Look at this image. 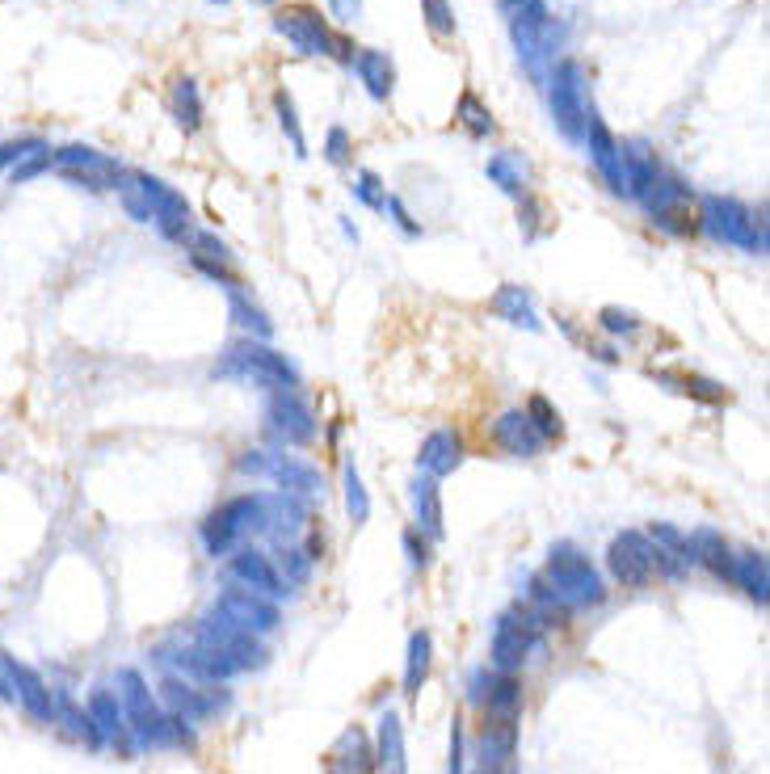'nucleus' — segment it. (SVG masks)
Listing matches in <instances>:
<instances>
[{"instance_id":"1","label":"nucleus","mask_w":770,"mask_h":774,"mask_svg":"<svg viewBox=\"0 0 770 774\" xmlns=\"http://www.w3.org/2000/svg\"><path fill=\"white\" fill-rule=\"evenodd\" d=\"M118 699H123L127 728H131L140 749H194L198 745L190 720L161 707V699L152 695V686L140 669H118Z\"/></svg>"},{"instance_id":"2","label":"nucleus","mask_w":770,"mask_h":774,"mask_svg":"<svg viewBox=\"0 0 770 774\" xmlns=\"http://www.w3.org/2000/svg\"><path fill=\"white\" fill-rule=\"evenodd\" d=\"M700 215V232H707L716 245H733L741 253L767 257V203L745 207L736 198H720V194H703L695 203Z\"/></svg>"},{"instance_id":"3","label":"nucleus","mask_w":770,"mask_h":774,"mask_svg":"<svg viewBox=\"0 0 770 774\" xmlns=\"http://www.w3.org/2000/svg\"><path fill=\"white\" fill-rule=\"evenodd\" d=\"M543 585L556 594L564 610H590L606 602V581L594 568V560L577 547V543H552L548 560H543Z\"/></svg>"},{"instance_id":"4","label":"nucleus","mask_w":770,"mask_h":774,"mask_svg":"<svg viewBox=\"0 0 770 774\" xmlns=\"http://www.w3.org/2000/svg\"><path fill=\"white\" fill-rule=\"evenodd\" d=\"M266 530H270V496L241 493L207 514V523H203V547H207L210 560H219V556H232L236 547H245V539L266 534Z\"/></svg>"},{"instance_id":"5","label":"nucleus","mask_w":770,"mask_h":774,"mask_svg":"<svg viewBox=\"0 0 770 774\" xmlns=\"http://www.w3.org/2000/svg\"><path fill=\"white\" fill-rule=\"evenodd\" d=\"M270 26H274V35H282L291 47H295V55H308V60H337V64H350L354 60V47L350 38H342L333 26H329V17L312 9V4H286L279 9L274 17H270Z\"/></svg>"},{"instance_id":"6","label":"nucleus","mask_w":770,"mask_h":774,"mask_svg":"<svg viewBox=\"0 0 770 774\" xmlns=\"http://www.w3.org/2000/svg\"><path fill=\"white\" fill-rule=\"evenodd\" d=\"M215 379H241V384H257V387H299V371L295 362L279 353L274 346L245 337V341H232L223 358L215 362L210 371Z\"/></svg>"},{"instance_id":"7","label":"nucleus","mask_w":770,"mask_h":774,"mask_svg":"<svg viewBox=\"0 0 770 774\" xmlns=\"http://www.w3.org/2000/svg\"><path fill=\"white\" fill-rule=\"evenodd\" d=\"M548 106H552V122L568 143H586V127H590V85H586V68L581 60H556L548 72Z\"/></svg>"},{"instance_id":"8","label":"nucleus","mask_w":770,"mask_h":774,"mask_svg":"<svg viewBox=\"0 0 770 774\" xmlns=\"http://www.w3.org/2000/svg\"><path fill=\"white\" fill-rule=\"evenodd\" d=\"M695 190L682 181V177L673 173H657V181L640 194V207L644 215L653 219V228H662L669 236H691V232H700V215H695Z\"/></svg>"},{"instance_id":"9","label":"nucleus","mask_w":770,"mask_h":774,"mask_svg":"<svg viewBox=\"0 0 770 774\" xmlns=\"http://www.w3.org/2000/svg\"><path fill=\"white\" fill-rule=\"evenodd\" d=\"M194 640H198V644H207V648H215V653H223V657L241 669V673H253V669L270 666V648L261 644V635L241 628V623H232V619H228V615H219V610H210V615L198 619Z\"/></svg>"},{"instance_id":"10","label":"nucleus","mask_w":770,"mask_h":774,"mask_svg":"<svg viewBox=\"0 0 770 774\" xmlns=\"http://www.w3.org/2000/svg\"><path fill=\"white\" fill-rule=\"evenodd\" d=\"M161 704L169 707L174 715L190 720V724H203L215 720L232 707V691L228 686H210V682H190L181 673H165L161 678Z\"/></svg>"},{"instance_id":"11","label":"nucleus","mask_w":770,"mask_h":774,"mask_svg":"<svg viewBox=\"0 0 770 774\" xmlns=\"http://www.w3.org/2000/svg\"><path fill=\"white\" fill-rule=\"evenodd\" d=\"M266 429L282 447H308L316 442V413L299 387H274L266 400Z\"/></svg>"},{"instance_id":"12","label":"nucleus","mask_w":770,"mask_h":774,"mask_svg":"<svg viewBox=\"0 0 770 774\" xmlns=\"http://www.w3.org/2000/svg\"><path fill=\"white\" fill-rule=\"evenodd\" d=\"M136 181H140L143 198H147V207H152V228H156L165 241L185 245V236L194 232V211H190L185 194H177L169 181H161V177H152V173H136Z\"/></svg>"},{"instance_id":"13","label":"nucleus","mask_w":770,"mask_h":774,"mask_svg":"<svg viewBox=\"0 0 770 774\" xmlns=\"http://www.w3.org/2000/svg\"><path fill=\"white\" fill-rule=\"evenodd\" d=\"M653 539L644 534V530H624V534H615L611 539V547H606V568H611V577L624 585V590H644L653 577H657V568H653Z\"/></svg>"},{"instance_id":"14","label":"nucleus","mask_w":770,"mask_h":774,"mask_svg":"<svg viewBox=\"0 0 770 774\" xmlns=\"http://www.w3.org/2000/svg\"><path fill=\"white\" fill-rule=\"evenodd\" d=\"M228 572H232L236 585H245V590L261 594V598H270V602L291 598V585L282 581L274 556H266V552H257V547H236V552L228 556Z\"/></svg>"},{"instance_id":"15","label":"nucleus","mask_w":770,"mask_h":774,"mask_svg":"<svg viewBox=\"0 0 770 774\" xmlns=\"http://www.w3.org/2000/svg\"><path fill=\"white\" fill-rule=\"evenodd\" d=\"M215 610L228 615L232 623H241V628H248V632H257V635L279 632V623H282L279 602L261 598V594H253V590H245V585H228V590L215 598Z\"/></svg>"},{"instance_id":"16","label":"nucleus","mask_w":770,"mask_h":774,"mask_svg":"<svg viewBox=\"0 0 770 774\" xmlns=\"http://www.w3.org/2000/svg\"><path fill=\"white\" fill-rule=\"evenodd\" d=\"M586 147H590V160H594L598 177L611 185V194L628 198V173H624V152L619 140L606 131V122L598 118V109L590 114V127H586Z\"/></svg>"},{"instance_id":"17","label":"nucleus","mask_w":770,"mask_h":774,"mask_svg":"<svg viewBox=\"0 0 770 774\" xmlns=\"http://www.w3.org/2000/svg\"><path fill=\"white\" fill-rule=\"evenodd\" d=\"M51 165L55 173H89L105 181V190H114V181L127 173L110 152L102 147H89V143H64V147H51Z\"/></svg>"},{"instance_id":"18","label":"nucleus","mask_w":770,"mask_h":774,"mask_svg":"<svg viewBox=\"0 0 770 774\" xmlns=\"http://www.w3.org/2000/svg\"><path fill=\"white\" fill-rule=\"evenodd\" d=\"M85 711H89V720H93V728H98L102 745L131 749V728H127V711H123V699H118V691H110V686H98V691L89 695Z\"/></svg>"},{"instance_id":"19","label":"nucleus","mask_w":770,"mask_h":774,"mask_svg":"<svg viewBox=\"0 0 770 774\" xmlns=\"http://www.w3.org/2000/svg\"><path fill=\"white\" fill-rule=\"evenodd\" d=\"M686 564L691 568H707L716 581L733 585V547L724 543V534L711 527H700L695 534H686Z\"/></svg>"},{"instance_id":"20","label":"nucleus","mask_w":770,"mask_h":774,"mask_svg":"<svg viewBox=\"0 0 770 774\" xmlns=\"http://www.w3.org/2000/svg\"><path fill=\"white\" fill-rule=\"evenodd\" d=\"M505 22H510V35H514V47H518V60L523 68L530 64V51H535V35L543 30V22L552 17L543 0H497Z\"/></svg>"},{"instance_id":"21","label":"nucleus","mask_w":770,"mask_h":774,"mask_svg":"<svg viewBox=\"0 0 770 774\" xmlns=\"http://www.w3.org/2000/svg\"><path fill=\"white\" fill-rule=\"evenodd\" d=\"M492 442H497V451H505V455L514 459H535L548 442L535 434V425L526 422L523 409H505L497 422H492Z\"/></svg>"},{"instance_id":"22","label":"nucleus","mask_w":770,"mask_h":774,"mask_svg":"<svg viewBox=\"0 0 770 774\" xmlns=\"http://www.w3.org/2000/svg\"><path fill=\"white\" fill-rule=\"evenodd\" d=\"M459 463H463V438H459L455 429H434V434H425L418 447V472L421 476H434V480H442V476H451Z\"/></svg>"},{"instance_id":"23","label":"nucleus","mask_w":770,"mask_h":774,"mask_svg":"<svg viewBox=\"0 0 770 774\" xmlns=\"http://www.w3.org/2000/svg\"><path fill=\"white\" fill-rule=\"evenodd\" d=\"M375 771L380 774H409V740H405V724L396 711H384L375 724Z\"/></svg>"},{"instance_id":"24","label":"nucleus","mask_w":770,"mask_h":774,"mask_svg":"<svg viewBox=\"0 0 770 774\" xmlns=\"http://www.w3.org/2000/svg\"><path fill=\"white\" fill-rule=\"evenodd\" d=\"M4 666H9V682H13V691H17V704L26 707L38 724H55V691H51L30 666H17V661H9V657H4Z\"/></svg>"},{"instance_id":"25","label":"nucleus","mask_w":770,"mask_h":774,"mask_svg":"<svg viewBox=\"0 0 770 774\" xmlns=\"http://www.w3.org/2000/svg\"><path fill=\"white\" fill-rule=\"evenodd\" d=\"M413 523L429 543H442L447 534V514H442V489L434 476H421L413 480Z\"/></svg>"},{"instance_id":"26","label":"nucleus","mask_w":770,"mask_h":774,"mask_svg":"<svg viewBox=\"0 0 770 774\" xmlns=\"http://www.w3.org/2000/svg\"><path fill=\"white\" fill-rule=\"evenodd\" d=\"M350 68L358 72L362 89H367L375 102H387V98H392V89H396V64H392L387 51H380V47H358Z\"/></svg>"},{"instance_id":"27","label":"nucleus","mask_w":770,"mask_h":774,"mask_svg":"<svg viewBox=\"0 0 770 774\" xmlns=\"http://www.w3.org/2000/svg\"><path fill=\"white\" fill-rule=\"evenodd\" d=\"M375 771V749H371V737L354 724L346 728L337 745L329 749V774H371Z\"/></svg>"},{"instance_id":"28","label":"nucleus","mask_w":770,"mask_h":774,"mask_svg":"<svg viewBox=\"0 0 770 774\" xmlns=\"http://www.w3.org/2000/svg\"><path fill=\"white\" fill-rule=\"evenodd\" d=\"M266 476L279 485V493L304 496V501L320 493V472H316L312 463H304L299 455H274L270 451V472Z\"/></svg>"},{"instance_id":"29","label":"nucleus","mask_w":770,"mask_h":774,"mask_svg":"<svg viewBox=\"0 0 770 774\" xmlns=\"http://www.w3.org/2000/svg\"><path fill=\"white\" fill-rule=\"evenodd\" d=\"M489 308L505 320V324H514V328H526V333H539V328H543V320H539V312H535L530 291L518 286V282H501Z\"/></svg>"},{"instance_id":"30","label":"nucleus","mask_w":770,"mask_h":774,"mask_svg":"<svg viewBox=\"0 0 770 774\" xmlns=\"http://www.w3.org/2000/svg\"><path fill=\"white\" fill-rule=\"evenodd\" d=\"M169 114H174V122L185 136L203 131L207 106H203V89H198L194 76H174V85H169Z\"/></svg>"},{"instance_id":"31","label":"nucleus","mask_w":770,"mask_h":774,"mask_svg":"<svg viewBox=\"0 0 770 774\" xmlns=\"http://www.w3.org/2000/svg\"><path fill=\"white\" fill-rule=\"evenodd\" d=\"M485 173H489L492 185H497L501 194H510V198L530 194V160H526L523 152H492Z\"/></svg>"},{"instance_id":"32","label":"nucleus","mask_w":770,"mask_h":774,"mask_svg":"<svg viewBox=\"0 0 770 774\" xmlns=\"http://www.w3.org/2000/svg\"><path fill=\"white\" fill-rule=\"evenodd\" d=\"M733 585L749 602L767 606V598H770L767 556H762V552H733Z\"/></svg>"},{"instance_id":"33","label":"nucleus","mask_w":770,"mask_h":774,"mask_svg":"<svg viewBox=\"0 0 770 774\" xmlns=\"http://www.w3.org/2000/svg\"><path fill=\"white\" fill-rule=\"evenodd\" d=\"M429 666H434V635L418 628L409 635V653H405V699L413 704L421 695V686L429 682Z\"/></svg>"},{"instance_id":"34","label":"nucleus","mask_w":770,"mask_h":774,"mask_svg":"<svg viewBox=\"0 0 770 774\" xmlns=\"http://www.w3.org/2000/svg\"><path fill=\"white\" fill-rule=\"evenodd\" d=\"M228 312H232V320L245 328L248 337H257V341H270V337H274V320L266 317L261 304H253L245 282H241V286H228Z\"/></svg>"},{"instance_id":"35","label":"nucleus","mask_w":770,"mask_h":774,"mask_svg":"<svg viewBox=\"0 0 770 774\" xmlns=\"http://www.w3.org/2000/svg\"><path fill=\"white\" fill-rule=\"evenodd\" d=\"M653 379H657L662 387H669V391H678V396L700 400V404H724V400H729L724 384L703 379V375H686V371H653Z\"/></svg>"},{"instance_id":"36","label":"nucleus","mask_w":770,"mask_h":774,"mask_svg":"<svg viewBox=\"0 0 770 774\" xmlns=\"http://www.w3.org/2000/svg\"><path fill=\"white\" fill-rule=\"evenodd\" d=\"M455 122L472 136V140H489L497 136V118H492V109L472 93V89H463L455 102Z\"/></svg>"},{"instance_id":"37","label":"nucleus","mask_w":770,"mask_h":774,"mask_svg":"<svg viewBox=\"0 0 770 774\" xmlns=\"http://www.w3.org/2000/svg\"><path fill=\"white\" fill-rule=\"evenodd\" d=\"M342 496H346V514H350L354 527H362L371 518V493L362 485V472L354 467V459L342 463Z\"/></svg>"},{"instance_id":"38","label":"nucleus","mask_w":770,"mask_h":774,"mask_svg":"<svg viewBox=\"0 0 770 774\" xmlns=\"http://www.w3.org/2000/svg\"><path fill=\"white\" fill-rule=\"evenodd\" d=\"M485 711H492V715H518L523 711V682H518V673H492Z\"/></svg>"},{"instance_id":"39","label":"nucleus","mask_w":770,"mask_h":774,"mask_svg":"<svg viewBox=\"0 0 770 774\" xmlns=\"http://www.w3.org/2000/svg\"><path fill=\"white\" fill-rule=\"evenodd\" d=\"M523 413H526V422L535 425V434H539L543 442H556V438H564V417H561V409H556V404H552L548 396H539V391H535V396L526 400Z\"/></svg>"},{"instance_id":"40","label":"nucleus","mask_w":770,"mask_h":774,"mask_svg":"<svg viewBox=\"0 0 770 774\" xmlns=\"http://www.w3.org/2000/svg\"><path fill=\"white\" fill-rule=\"evenodd\" d=\"M274 114H279L282 136H286L291 147H295V160H308V136H304V127H299V109H295V102H291L286 89L274 93Z\"/></svg>"},{"instance_id":"41","label":"nucleus","mask_w":770,"mask_h":774,"mask_svg":"<svg viewBox=\"0 0 770 774\" xmlns=\"http://www.w3.org/2000/svg\"><path fill=\"white\" fill-rule=\"evenodd\" d=\"M421 22H425V30L434 38H455V9H451V0H421Z\"/></svg>"},{"instance_id":"42","label":"nucleus","mask_w":770,"mask_h":774,"mask_svg":"<svg viewBox=\"0 0 770 774\" xmlns=\"http://www.w3.org/2000/svg\"><path fill=\"white\" fill-rule=\"evenodd\" d=\"M354 198L362 203V207H371L375 215H384V207H387V185H384V177L375 173V169H358V177H354Z\"/></svg>"},{"instance_id":"43","label":"nucleus","mask_w":770,"mask_h":774,"mask_svg":"<svg viewBox=\"0 0 770 774\" xmlns=\"http://www.w3.org/2000/svg\"><path fill=\"white\" fill-rule=\"evenodd\" d=\"M279 572H282V581L286 585H304L308 581V572H312V560H308V552L304 547H295V543H279Z\"/></svg>"},{"instance_id":"44","label":"nucleus","mask_w":770,"mask_h":774,"mask_svg":"<svg viewBox=\"0 0 770 774\" xmlns=\"http://www.w3.org/2000/svg\"><path fill=\"white\" fill-rule=\"evenodd\" d=\"M598 328H602V333H611V337H636V333L644 328V320L636 317L631 308H619V304H606V308L598 312Z\"/></svg>"},{"instance_id":"45","label":"nucleus","mask_w":770,"mask_h":774,"mask_svg":"<svg viewBox=\"0 0 770 774\" xmlns=\"http://www.w3.org/2000/svg\"><path fill=\"white\" fill-rule=\"evenodd\" d=\"M42 147H51V143L42 140V136H22V140H4L0 143V173L4 169H13L17 160H26V156H35Z\"/></svg>"},{"instance_id":"46","label":"nucleus","mask_w":770,"mask_h":774,"mask_svg":"<svg viewBox=\"0 0 770 774\" xmlns=\"http://www.w3.org/2000/svg\"><path fill=\"white\" fill-rule=\"evenodd\" d=\"M324 160H329L333 169H346L354 160V140L346 127H329V136H324Z\"/></svg>"},{"instance_id":"47","label":"nucleus","mask_w":770,"mask_h":774,"mask_svg":"<svg viewBox=\"0 0 770 774\" xmlns=\"http://www.w3.org/2000/svg\"><path fill=\"white\" fill-rule=\"evenodd\" d=\"M185 248H190V257H210V261H228L232 266V248L223 245L215 232H190Z\"/></svg>"},{"instance_id":"48","label":"nucleus","mask_w":770,"mask_h":774,"mask_svg":"<svg viewBox=\"0 0 770 774\" xmlns=\"http://www.w3.org/2000/svg\"><path fill=\"white\" fill-rule=\"evenodd\" d=\"M55 165H51V147H42V152H35V156H26V160H17L13 169H9V181L13 185H26V181H35V177L51 173Z\"/></svg>"},{"instance_id":"49","label":"nucleus","mask_w":770,"mask_h":774,"mask_svg":"<svg viewBox=\"0 0 770 774\" xmlns=\"http://www.w3.org/2000/svg\"><path fill=\"white\" fill-rule=\"evenodd\" d=\"M518 228H523L526 241H535V236L548 232V223H543V203H539V198H530V194L518 198Z\"/></svg>"},{"instance_id":"50","label":"nucleus","mask_w":770,"mask_h":774,"mask_svg":"<svg viewBox=\"0 0 770 774\" xmlns=\"http://www.w3.org/2000/svg\"><path fill=\"white\" fill-rule=\"evenodd\" d=\"M429 552H434V547H429V539H425L418 527L405 530V556H409V564H413V568H429V560H434Z\"/></svg>"},{"instance_id":"51","label":"nucleus","mask_w":770,"mask_h":774,"mask_svg":"<svg viewBox=\"0 0 770 774\" xmlns=\"http://www.w3.org/2000/svg\"><path fill=\"white\" fill-rule=\"evenodd\" d=\"M384 215H392V223L405 232V236H421V223L409 215V207L400 203V194H387V207H384Z\"/></svg>"},{"instance_id":"52","label":"nucleus","mask_w":770,"mask_h":774,"mask_svg":"<svg viewBox=\"0 0 770 774\" xmlns=\"http://www.w3.org/2000/svg\"><path fill=\"white\" fill-rule=\"evenodd\" d=\"M467 771V737H463V720H451V766L447 774H463Z\"/></svg>"},{"instance_id":"53","label":"nucleus","mask_w":770,"mask_h":774,"mask_svg":"<svg viewBox=\"0 0 770 774\" xmlns=\"http://www.w3.org/2000/svg\"><path fill=\"white\" fill-rule=\"evenodd\" d=\"M492 673H497V669H489V666L472 669V682H467V686H472V704L476 707H485V699H489Z\"/></svg>"},{"instance_id":"54","label":"nucleus","mask_w":770,"mask_h":774,"mask_svg":"<svg viewBox=\"0 0 770 774\" xmlns=\"http://www.w3.org/2000/svg\"><path fill=\"white\" fill-rule=\"evenodd\" d=\"M236 467H241L245 476H266V472H270V451H245V455L236 459Z\"/></svg>"},{"instance_id":"55","label":"nucleus","mask_w":770,"mask_h":774,"mask_svg":"<svg viewBox=\"0 0 770 774\" xmlns=\"http://www.w3.org/2000/svg\"><path fill=\"white\" fill-rule=\"evenodd\" d=\"M324 4H329V13H333L342 26H350V22L362 17V0H324Z\"/></svg>"},{"instance_id":"56","label":"nucleus","mask_w":770,"mask_h":774,"mask_svg":"<svg viewBox=\"0 0 770 774\" xmlns=\"http://www.w3.org/2000/svg\"><path fill=\"white\" fill-rule=\"evenodd\" d=\"M342 232H346V236H350V241H354V245H358V228H354V223H350V219H342Z\"/></svg>"},{"instance_id":"57","label":"nucleus","mask_w":770,"mask_h":774,"mask_svg":"<svg viewBox=\"0 0 770 774\" xmlns=\"http://www.w3.org/2000/svg\"><path fill=\"white\" fill-rule=\"evenodd\" d=\"M248 4H257V9H274L279 0H248Z\"/></svg>"},{"instance_id":"58","label":"nucleus","mask_w":770,"mask_h":774,"mask_svg":"<svg viewBox=\"0 0 770 774\" xmlns=\"http://www.w3.org/2000/svg\"><path fill=\"white\" fill-rule=\"evenodd\" d=\"M210 4H232V0H210Z\"/></svg>"}]
</instances>
